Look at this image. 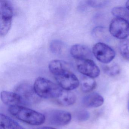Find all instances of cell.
<instances>
[{
	"mask_svg": "<svg viewBox=\"0 0 129 129\" xmlns=\"http://www.w3.org/2000/svg\"><path fill=\"white\" fill-rule=\"evenodd\" d=\"M108 1H88L87 4L94 8H99L105 6L108 4Z\"/></svg>",
	"mask_w": 129,
	"mask_h": 129,
	"instance_id": "21",
	"label": "cell"
},
{
	"mask_svg": "<svg viewBox=\"0 0 129 129\" xmlns=\"http://www.w3.org/2000/svg\"><path fill=\"white\" fill-rule=\"evenodd\" d=\"M50 50L53 53L55 54H60L63 49V43L58 40L53 41L50 43Z\"/></svg>",
	"mask_w": 129,
	"mask_h": 129,
	"instance_id": "20",
	"label": "cell"
},
{
	"mask_svg": "<svg viewBox=\"0 0 129 129\" xmlns=\"http://www.w3.org/2000/svg\"><path fill=\"white\" fill-rule=\"evenodd\" d=\"M126 7L129 10V1H127L126 3Z\"/></svg>",
	"mask_w": 129,
	"mask_h": 129,
	"instance_id": "24",
	"label": "cell"
},
{
	"mask_svg": "<svg viewBox=\"0 0 129 129\" xmlns=\"http://www.w3.org/2000/svg\"><path fill=\"white\" fill-rule=\"evenodd\" d=\"M112 14L115 18H121L129 21V10L126 8L118 7L113 8L111 11Z\"/></svg>",
	"mask_w": 129,
	"mask_h": 129,
	"instance_id": "17",
	"label": "cell"
},
{
	"mask_svg": "<svg viewBox=\"0 0 129 129\" xmlns=\"http://www.w3.org/2000/svg\"><path fill=\"white\" fill-rule=\"evenodd\" d=\"M103 70L105 74L109 76H115L120 74V69L119 66L116 63L103 66Z\"/></svg>",
	"mask_w": 129,
	"mask_h": 129,
	"instance_id": "16",
	"label": "cell"
},
{
	"mask_svg": "<svg viewBox=\"0 0 129 129\" xmlns=\"http://www.w3.org/2000/svg\"><path fill=\"white\" fill-rule=\"evenodd\" d=\"M56 102L63 106H68L74 105L76 101L75 94L68 90H63L56 98Z\"/></svg>",
	"mask_w": 129,
	"mask_h": 129,
	"instance_id": "13",
	"label": "cell"
},
{
	"mask_svg": "<svg viewBox=\"0 0 129 129\" xmlns=\"http://www.w3.org/2000/svg\"><path fill=\"white\" fill-rule=\"evenodd\" d=\"M109 31L112 36L123 40L129 36V21L121 18H115L110 23Z\"/></svg>",
	"mask_w": 129,
	"mask_h": 129,
	"instance_id": "5",
	"label": "cell"
},
{
	"mask_svg": "<svg viewBox=\"0 0 129 129\" xmlns=\"http://www.w3.org/2000/svg\"><path fill=\"white\" fill-rule=\"evenodd\" d=\"M34 87L37 95L44 99H56L62 90L59 86L41 77L36 79Z\"/></svg>",
	"mask_w": 129,
	"mask_h": 129,
	"instance_id": "2",
	"label": "cell"
},
{
	"mask_svg": "<svg viewBox=\"0 0 129 129\" xmlns=\"http://www.w3.org/2000/svg\"><path fill=\"white\" fill-rule=\"evenodd\" d=\"M1 97L3 103L10 107L23 105L20 96L16 92L3 91L1 92Z\"/></svg>",
	"mask_w": 129,
	"mask_h": 129,
	"instance_id": "11",
	"label": "cell"
},
{
	"mask_svg": "<svg viewBox=\"0 0 129 129\" xmlns=\"http://www.w3.org/2000/svg\"><path fill=\"white\" fill-rule=\"evenodd\" d=\"M15 92L18 94L24 105H30L39 102L40 97L37 95L34 87L28 84H21L15 89Z\"/></svg>",
	"mask_w": 129,
	"mask_h": 129,
	"instance_id": "7",
	"label": "cell"
},
{
	"mask_svg": "<svg viewBox=\"0 0 129 129\" xmlns=\"http://www.w3.org/2000/svg\"><path fill=\"white\" fill-rule=\"evenodd\" d=\"M82 102L86 107L97 108L103 104L104 99L99 93H93L84 96L82 99Z\"/></svg>",
	"mask_w": 129,
	"mask_h": 129,
	"instance_id": "12",
	"label": "cell"
},
{
	"mask_svg": "<svg viewBox=\"0 0 129 129\" xmlns=\"http://www.w3.org/2000/svg\"><path fill=\"white\" fill-rule=\"evenodd\" d=\"M13 10L11 3L5 0L0 1V35L4 37L8 33L12 25Z\"/></svg>",
	"mask_w": 129,
	"mask_h": 129,
	"instance_id": "4",
	"label": "cell"
},
{
	"mask_svg": "<svg viewBox=\"0 0 129 129\" xmlns=\"http://www.w3.org/2000/svg\"><path fill=\"white\" fill-rule=\"evenodd\" d=\"M48 121L51 124L58 126H64L70 123L71 120V115L66 111L53 110L47 114Z\"/></svg>",
	"mask_w": 129,
	"mask_h": 129,
	"instance_id": "8",
	"label": "cell"
},
{
	"mask_svg": "<svg viewBox=\"0 0 129 129\" xmlns=\"http://www.w3.org/2000/svg\"></svg>",
	"mask_w": 129,
	"mask_h": 129,
	"instance_id": "25",
	"label": "cell"
},
{
	"mask_svg": "<svg viewBox=\"0 0 129 129\" xmlns=\"http://www.w3.org/2000/svg\"><path fill=\"white\" fill-rule=\"evenodd\" d=\"M53 75L59 86L64 90H73L79 86L80 83L77 78L67 67L56 72Z\"/></svg>",
	"mask_w": 129,
	"mask_h": 129,
	"instance_id": "3",
	"label": "cell"
},
{
	"mask_svg": "<svg viewBox=\"0 0 129 129\" xmlns=\"http://www.w3.org/2000/svg\"><path fill=\"white\" fill-rule=\"evenodd\" d=\"M0 129H23L17 122L3 114H0Z\"/></svg>",
	"mask_w": 129,
	"mask_h": 129,
	"instance_id": "14",
	"label": "cell"
},
{
	"mask_svg": "<svg viewBox=\"0 0 129 129\" xmlns=\"http://www.w3.org/2000/svg\"><path fill=\"white\" fill-rule=\"evenodd\" d=\"M9 112L19 120L32 125H40L45 122L44 115L21 106H10Z\"/></svg>",
	"mask_w": 129,
	"mask_h": 129,
	"instance_id": "1",
	"label": "cell"
},
{
	"mask_svg": "<svg viewBox=\"0 0 129 129\" xmlns=\"http://www.w3.org/2000/svg\"><path fill=\"white\" fill-rule=\"evenodd\" d=\"M77 68L84 76L92 78L97 77L100 74L99 68L92 59L78 61Z\"/></svg>",
	"mask_w": 129,
	"mask_h": 129,
	"instance_id": "9",
	"label": "cell"
},
{
	"mask_svg": "<svg viewBox=\"0 0 129 129\" xmlns=\"http://www.w3.org/2000/svg\"><path fill=\"white\" fill-rule=\"evenodd\" d=\"M76 117L78 120L84 121L87 120L89 117V114L87 111L81 110L77 113Z\"/></svg>",
	"mask_w": 129,
	"mask_h": 129,
	"instance_id": "22",
	"label": "cell"
},
{
	"mask_svg": "<svg viewBox=\"0 0 129 129\" xmlns=\"http://www.w3.org/2000/svg\"><path fill=\"white\" fill-rule=\"evenodd\" d=\"M70 52L72 57L78 61L92 59V52L89 47L84 45H73L71 48Z\"/></svg>",
	"mask_w": 129,
	"mask_h": 129,
	"instance_id": "10",
	"label": "cell"
},
{
	"mask_svg": "<svg viewBox=\"0 0 129 129\" xmlns=\"http://www.w3.org/2000/svg\"><path fill=\"white\" fill-rule=\"evenodd\" d=\"M38 129H56L54 127H52L49 126H44L43 127H40Z\"/></svg>",
	"mask_w": 129,
	"mask_h": 129,
	"instance_id": "23",
	"label": "cell"
},
{
	"mask_svg": "<svg viewBox=\"0 0 129 129\" xmlns=\"http://www.w3.org/2000/svg\"><path fill=\"white\" fill-rule=\"evenodd\" d=\"M96 86V83L94 79L84 76L81 81V87L83 92H88L93 90Z\"/></svg>",
	"mask_w": 129,
	"mask_h": 129,
	"instance_id": "15",
	"label": "cell"
},
{
	"mask_svg": "<svg viewBox=\"0 0 129 129\" xmlns=\"http://www.w3.org/2000/svg\"><path fill=\"white\" fill-rule=\"evenodd\" d=\"M92 52L96 58L103 64L110 63L115 56V52L112 48L101 42L93 46Z\"/></svg>",
	"mask_w": 129,
	"mask_h": 129,
	"instance_id": "6",
	"label": "cell"
},
{
	"mask_svg": "<svg viewBox=\"0 0 129 129\" xmlns=\"http://www.w3.org/2000/svg\"><path fill=\"white\" fill-rule=\"evenodd\" d=\"M66 67L67 64L64 62L57 59L52 60L49 66V69L53 75Z\"/></svg>",
	"mask_w": 129,
	"mask_h": 129,
	"instance_id": "18",
	"label": "cell"
},
{
	"mask_svg": "<svg viewBox=\"0 0 129 129\" xmlns=\"http://www.w3.org/2000/svg\"><path fill=\"white\" fill-rule=\"evenodd\" d=\"M119 50L121 56L129 61V39L121 40L119 44Z\"/></svg>",
	"mask_w": 129,
	"mask_h": 129,
	"instance_id": "19",
	"label": "cell"
}]
</instances>
